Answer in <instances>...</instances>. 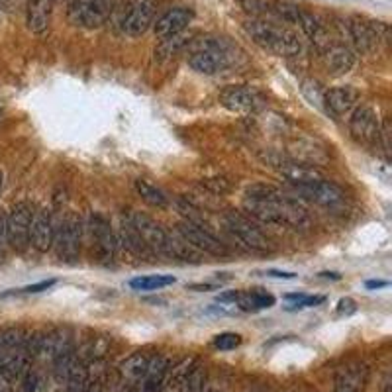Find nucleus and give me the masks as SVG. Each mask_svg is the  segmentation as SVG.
I'll return each instance as SVG.
<instances>
[{
	"label": "nucleus",
	"instance_id": "5701e85b",
	"mask_svg": "<svg viewBox=\"0 0 392 392\" xmlns=\"http://www.w3.org/2000/svg\"><path fill=\"white\" fill-rule=\"evenodd\" d=\"M355 67L353 51L346 46H329L326 49V69L334 77L347 75Z\"/></svg>",
	"mask_w": 392,
	"mask_h": 392
},
{
	"label": "nucleus",
	"instance_id": "6ab92c4d",
	"mask_svg": "<svg viewBox=\"0 0 392 392\" xmlns=\"http://www.w3.org/2000/svg\"><path fill=\"white\" fill-rule=\"evenodd\" d=\"M296 24H299L300 28H302V32L308 36L310 41H312L320 51H324V49L329 47V34H327L326 26L322 24V20L318 18V16L310 14L306 10L299 8Z\"/></svg>",
	"mask_w": 392,
	"mask_h": 392
},
{
	"label": "nucleus",
	"instance_id": "37998d69",
	"mask_svg": "<svg viewBox=\"0 0 392 392\" xmlns=\"http://www.w3.org/2000/svg\"><path fill=\"white\" fill-rule=\"evenodd\" d=\"M320 277H324V279H332V280H339L341 279V275L339 273H320Z\"/></svg>",
	"mask_w": 392,
	"mask_h": 392
},
{
	"label": "nucleus",
	"instance_id": "e433bc0d",
	"mask_svg": "<svg viewBox=\"0 0 392 392\" xmlns=\"http://www.w3.org/2000/svg\"><path fill=\"white\" fill-rule=\"evenodd\" d=\"M355 312H357V304H355L353 299H341L337 302V314L349 316V314H355Z\"/></svg>",
	"mask_w": 392,
	"mask_h": 392
},
{
	"label": "nucleus",
	"instance_id": "49530a36",
	"mask_svg": "<svg viewBox=\"0 0 392 392\" xmlns=\"http://www.w3.org/2000/svg\"><path fill=\"white\" fill-rule=\"evenodd\" d=\"M2 181H4V177H2V173H0V188H2Z\"/></svg>",
	"mask_w": 392,
	"mask_h": 392
},
{
	"label": "nucleus",
	"instance_id": "393cba45",
	"mask_svg": "<svg viewBox=\"0 0 392 392\" xmlns=\"http://www.w3.org/2000/svg\"><path fill=\"white\" fill-rule=\"evenodd\" d=\"M237 306L245 312H257V310H265V308H273L275 306V296L269 294L267 290H249V292H240V299L235 300Z\"/></svg>",
	"mask_w": 392,
	"mask_h": 392
},
{
	"label": "nucleus",
	"instance_id": "09e8293b",
	"mask_svg": "<svg viewBox=\"0 0 392 392\" xmlns=\"http://www.w3.org/2000/svg\"><path fill=\"white\" fill-rule=\"evenodd\" d=\"M51 2H55V0H51Z\"/></svg>",
	"mask_w": 392,
	"mask_h": 392
},
{
	"label": "nucleus",
	"instance_id": "a211bd4d",
	"mask_svg": "<svg viewBox=\"0 0 392 392\" xmlns=\"http://www.w3.org/2000/svg\"><path fill=\"white\" fill-rule=\"evenodd\" d=\"M361 98V93L351 86V84H346V86H334L324 93L322 100L326 104L327 112H332L334 116H346L355 108V104L359 103Z\"/></svg>",
	"mask_w": 392,
	"mask_h": 392
},
{
	"label": "nucleus",
	"instance_id": "aec40b11",
	"mask_svg": "<svg viewBox=\"0 0 392 392\" xmlns=\"http://www.w3.org/2000/svg\"><path fill=\"white\" fill-rule=\"evenodd\" d=\"M367 377L369 373L365 365H347L337 373L336 392H363Z\"/></svg>",
	"mask_w": 392,
	"mask_h": 392
},
{
	"label": "nucleus",
	"instance_id": "2eb2a0df",
	"mask_svg": "<svg viewBox=\"0 0 392 392\" xmlns=\"http://www.w3.org/2000/svg\"><path fill=\"white\" fill-rule=\"evenodd\" d=\"M220 103H222L224 108L232 110V112L249 114L257 112L261 108L263 98L261 94L249 89V86H228L220 94Z\"/></svg>",
	"mask_w": 392,
	"mask_h": 392
},
{
	"label": "nucleus",
	"instance_id": "ddd939ff",
	"mask_svg": "<svg viewBox=\"0 0 392 392\" xmlns=\"http://www.w3.org/2000/svg\"><path fill=\"white\" fill-rule=\"evenodd\" d=\"M296 190L306 200L318 206H324V208H337L346 202V192L337 187L336 183L326 181V178H320V181H314L308 185H300L296 187Z\"/></svg>",
	"mask_w": 392,
	"mask_h": 392
},
{
	"label": "nucleus",
	"instance_id": "cd10ccee",
	"mask_svg": "<svg viewBox=\"0 0 392 392\" xmlns=\"http://www.w3.org/2000/svg\"><path fill=\"white\" fill-rule=\"evenodd\" d=\"M151 359L148 355L143 353H136L128 357L120 367V373L124 379H128V381H141L143 379V374L148 373V367H150Z\"/></svg>",
	"mask_w": 392,
	"mask_h": 392
},
{
	"label": "nucleus",
	"instance_id": "6e6552de",
	"mask_svg": "<svg viewBox=\"0 0 392 392\" xmlns=\"http://www.w3.org/2000/svg\"><path fill=\"white\" fill-rule=\"evenodd\" d=\"M34 208L28 202H18L6 216V243L14 251L24 253L30 247V224Z\"/></svg>",
	"mask_w": 392,
	"mask_h": 392
},
{
	"label": "nucleus",
	"instance_id": "f8f14e48",
	"mask_svg": "<svg viewBox=\"0 0 392 392\" xmlns=\"http://www.w3.org/2000/svg\"><path fill=\"white\" fill-rule=\"evenodd\" d=\"M381 128L383 126L379 122V116L371 106H359L349 120L351 138L363 145H374L377 141H381Z\"/></svg>",
	"mask_w": 392,
	"mask_h": 392
},
{
	"label": "nucleus",
	"instance_id": "f704fd0d",
	"mask_svg": "<svg viewBox=\"0 0 392 392\" xmlns=\"http://www.w3.org/2000/svg\"><path fill=\"white\" fill-rule=\"evenodd\" d=\"M39 384H41L39 374L34 373V371H26L22 374V379H20L18 392H38Z\"/></svg>",
	"mask_w": 392,
	"mask_h": 392
},
{
	"label": "nucleus",
	"instance_id": "0eeeda50",
	"mask_svg": "<svg viewBox=\"0 0 392 392\" xmlns=\"http://www.w3.org/2000/svg\"><path fill=\"white\" fill-rule=\"evenodd\" d=\"M226 224L230 232L240 240L242 245H245L249 251L255 253H269L273 251V243L267 235L263 234L257 226L253 224L249 218H245L240 212H228L226 214Z\"/></svg>",
	"mask_w": 392,
	"mask_h": 392
},
{
	"label": "nucleus",
	"instance_id": "a18cd8bd",
	"mask_svg": "<svg viewBox=\"0 0 392 392\" xmlns=\"http://www.w3.org/2000/svg\"><path fill=\"white\" fill-rule=\"evenodd\" d=\"M302 296H306V294H302V292H292V294H287L285 299H287V300H300Z\"/></svg>",
	"mask_w": 392,
	"mask_h": 392
},
{
	"label": "nucleus",
	"instance_id": "dca6fc26",
	"mask_svg": "<svg viewBox=\"0 0 392 392\" xmlns=\"http://www.w3.org/2000/svg\"><path fill=\"white\" fill-rule=\"evenodd\" d=\"M55 237V222L53 216L47 208H39L38 212L32 214L30 224V245H34L39 253L49 251L53 247Z\"/></svg>",
	"mask_w": 392,
	"mask_h": 392
},
{
	"label": "nucleus",
	"instance_id": "f3484780",
	"mask_svg": "<svg viewBox=\"0 0 392 392\" xmlns=\"http://www.w3.org/2000/svg\"><path fill=\"white\" fill-rule=\"evenodd\" d=\"M349 38L353 41V47L361 55H369L379 47L381 34H379V22H367L363 18H351L347 24Z\"/></svg>",
	"mask_w": 392,
	"mask_h": 392
},
{
	"label": "nucleus",
	"instance_id": "c9c22d12",
	"mask_svg": "<svg viewBox=\"0 0 392 392\" xmlns=\"http://www.w3.org/2000/svg\"><path fill=\"white\" fill-rule=\"evenodd\" d=\"M322 302H326V296H302L300 300H296V304L289 306V310L312 308V306H320Z\"/></svg>",
	"mask_w": 392,
	"mask_h": 392
},
{
	"label": "nucleus",
	"instance_id": "58836bf2",
	"mask_svg": "<svg viewBox=\"0 0 392 392\" xmlns=\"http://www.w3.org/2000/svg\"><path fill=\"white\" fill-rule=\"evenodd\" d=\"M4 247H6V218L0 216V261L4 257Z\"/></svg>",
	"mask_w": 392,
	"mask_h": 392
},
{
	"label": "nucleus",
	"instance_id": "412c9836",
	"mask_svg": "<svg viewBox=\"0 0 392 392\" xmlns=\"http://www.w3.org/2000/svg\"><path fill=\"white\" fill-rule=\"evenodd\" d=\"M51 0H28V10H26V24L30 32L34 34H46L51 22Z\"/></svg>",
	"mask_w": 392,
	"mask_h": 392
},
{
	"label": "nucleus",
	"instance_id": "473e14b6",
	"mask_svg": "<svg viewBox=\"0 0 392 392\" xmlns=\"http://www.w3.org/2000/svg\"><path fill=\"white\" fill-rule=\"evenodd\" d=\"M242 346V336L234 334V332H224L214 337V347L220 351H232L235 347Z\"/></svg>",
	"mask_w": 392,
	"mask_h": 392
},
{
	"label": "nucleus",
	"instance_id": "a19ab883",
	"mask_svg": "<svg viewBox=\"0 0 392 392\" xmlns=\"http://www.w3.org/2000/svg\"><path fill=\"white\" fill-rule=\"evenodd\" d=\"M269 277H275V279H294L296 273H289V271H267Z\"/></svg>",
	"mask_w": 392,
	"mask_h": 392
},
{
	"label": "nucleus",
	"instance_id": "72a5a7b5",
	"mask_svg": "<svg viewBox=\"0 0 392 392\" xmlns=\"http://www.w3.org/2000/svg\"><path fill=\"white\" fill-rule=\"evenodd\" d=\"M55 279H47V280H39V282H34V285H28L24 289L18 290H10V292H4L0 296H8V294H36V292H44V290H49L51 287H55Z\"/></svg>",
	"mask_w": 392,
	"mask_h": 392
},
{
	"label": "nucleus",
	"instance_id": "9b49d317",
	"mask_svg": "<svg viewBox=\"0 0 392 392\" xmlns=\"http://www.w3.org/2000/svg\"><path fill=\"white\" fill-rule=\"evenodd\" d=\"M177 234L183 240H187L196 251H200L202 255H212V257H228L230 255L224 243L220 242L212 232H208L204 226L192 224V222L185 220L177 226Z\"/></svg>",
	"mask_w": 392,
	"mask_h": 392
},
{
	"label": "nucleus",
	"instance_id": "39448f33",
	"mask_svg": "<svg viewBox=\"0 0 392 392\" xmlns=\"http://www.w3.org/2000/svg\"><path fill=\"white\" fill-rule=\"evenodd\" d=\"M57 259L67 265H75L81 259V247H83V224L75 216H67L59 224L53 237Z\"/></svg>",
	"mask_w": 392,
	"mask_h": 392
},
{
	"label": "nucleus",
	"instance_id": "de8ad7c7",
	"mask_svg": "<svg viewBox=\"0 0 392 392\" xmlns=\"http://www.w3.org/2000/svg\"><path fill=\"white\" fill-rule=\"evenodd\" d=\"M210 392H218V391H210Z\"/></svg>",
	"mask_w": 392,
	"mask_h": 392
},
{
	"label": "nucleus",
	"instance_id": "c85d7f7f",
	"mask_svg": "<svg viewBox=\"0 0 392 392\" xmlns=\"http://www.w3.org/2000/svg\"><path fill=\"white\" fill-rule=\"evenodd\" d=\"M136 190L141 196V200H145L150 206H155V208H167L169 206L167 195L155 185L148 183V181H141V178L136 181Z\"/></svg>",
	"mask_w": 392,
	"mask_h": 392
},
{
	"label": "nucleus",
	"instance_id": "2f4dec72",
	"mask_svg": "<svg viewBox=\"0 0 392 392\" xmlns=\"http://www.w3.org/2000/svg\"><path fill=\"white\" fill-rule=\"evenodd\" d=\"M185 44H187V38H183L181 34H178V36H173V38L161 39V44H159V47L155 49V55H157L159 59H169L171 55H175Z\"/></svg>",
	"mask_w": 392,
	"mask_h": 392
},
{
	"label": "nucleus",
	"instance_id": "4c0bfd02",
	"mask_svg": "<svg viewBox=\"0 0 392 392\" xmlns=\"http://www.w3.org/2000/svg\"><path fill=\"white\" fill-rule=\"evenodd\" d=\"M204 185L208 188H212L216 195H222V192H226V190L230 188V185H228V181H224V178H220V183H214V178H206Z\"/></svg>",
	"mask_w": 392,
	"mask_h": 392
},
{
	"label": "nucleus",
	"instance_id": "bb28decb",
	"mask_svg": "<svg viewBox=\"0 0 392 392\" xmlns=\"http://www.w3.org/2000/svg\"><path fill=\"white\" fill-rule=\"evenodd\" d=\"M169 235H171V259H181V261L195 263V265L202 263V253L196 251L187 240H183L177 232Z\"/></svg>",
	"mask_w": 392,
	"mask_h": 392
},
{
	"label": "nucleus",
	"instance_id": "9d476101",
	"mask_svg": "<svg viewBox=\"0 0 392 392\" xmlns=\"http://www.w3.org/2000/svg\"><path fill=\"white\" fill-rule=\"evenodd\" d=\"M89 232H91V245L96 261L103 265H110L116 257L118 249V237L114 234L112 226L104 220L103 216H91L89 222Z\"/></svg>",
	"mask_w": 392,
	"mask_h": 392
},
{
	"label": "nucleus",
	"instance_id": "1a4fd4ad",
	"mask_svg": "<svg viewBox=\"0 0 392 392\" xmlns=\"http://www.w3.org/2000/svg\"><path fill=\"white\" fill-rule=\"evenodd\" d=\"M131 222L136 226L138 234L150 249L151 255H161V257H171V235L163 226L155 222L150 216L136 212L131 214Z\"/></svg>",
	"mask_w": 392,
	"mask_h": 392
},
{
	"label": "nucleus",
	"instance_id": "7c9ffc66",
	"mask_svg": "<svg viewBox=\"0 0 392 392\" xmlns=\"http://www.w3.org/2000/svg\"><path fill=\"white\" fill-rule=\"evenodd\" d=\"M69 384V392H84L89 386V373L83 365L77 361V365L71 369V373L65 379Z\"/></svg>",
	"mask_w": 392,
	"mask_h": 392
},
{
	"label": "nucleus",
	"instance_id": "7ed1b4c3",
	"mask_svg": "<svg viewBox=\"0 0 392 392\" xmlns=\"http://www.w3.org/2000/svg\"><path fill=\"white\" fill-rule=\"evenodd\" d=\"M235 63V47L222 38H206L188 55V65L200 75H218Z\"/></svg>",
	"mask_w": 392,
	"mask_h": 392
},
{
	"label": "nucleus",
	"instance_id": "a878e982",
	"mask_svg": "<svg viewBox=\"0 0 392 392\" xmlns=\"http://www.w3.org/2000/svg\"><path fill=\"white\" fill-rule=\"evenodd\" d=\"M167 373V361L163 357H155L151 359L150 367H148V373L143 374L141 379V388L138 392H157L163 384Z\"/></svg>",
	"mask_w": 392,
	"mask_h": 392
},
{
	"label": "nucleus",
	"instance_id": "f03ea898",
	"mask_svg": "<svg viewBox=\"0 0 392 392\" xmlns=\"http://www.w3.org/2000/svg\"><path fill=\"white\" fill-rule=\"evenodd\" d=\"M245 32L257 46L273 55L292 57L302 51L299 34L289 26L275 24L269 20H249L245 22Z\"/></svg>",
	"mask_w": 392,
	"mask_h": 392
},
{
	"label": "nucleus",
	"instance_id": "c03bdc74",
	"mask_svg": "<svg viewBox=\"0 0 392 392\" xmlns=\"http://www.w3.org/2000/svg\"><path fill=\"white\" fill-rule=\"evenodd\" d=\"M188 289L190 290H212L214 287H212V285H190Z\"/></svg>",
	"mask_w": 392,
	"mask_h": 392
},
{
	"label": "nucleus",
	"instance_id": "ea45409f",
	"mask_svg": "<svg viewBox=\"0 0 392 392\" xmlns=\"http://www.w3.org/2000/svg\"><path fill=\"white\" fill-rule=\"evenodd\" d=\"M240 292L242 290H228V292H222L220 296H218V302H234L235 304V300L240 299Z\"/></svg>",
	"mask_w": 392,
	"mask_h": 392
},
{
	"label": "nucleus",
	"instance_id": "423d86ee",
	"mask_svg": "<svg viewBox=\"0 0 392 392\" xmlns=\"http://www.w3.org/2000/svg\"><path fill=\"white\" fill-rule=\"evenodd\" d=\"M116 0H71L69 20L79 28H100L110 18Z\"/></svg>",
	"mask_w": 392,
	"mask_h": 392
},
{
	"label": "nucleus",
	"instance_id": "4be33fe9",
	"mask_svg": "<svg viewBox=\"0 0 392 392\" xmlns=\"http://www.w3.org/2000/svg\"><path fill=\"white\" fill-rule=\"evenodd\" d=\"M279 173L289 181L290 185H294V187L308 185V183H314V181L324 178L318 169L304 165V163H296V161H285V163H280Z\"/></svg>",
	"mask_w": 392,
	"mask_h": 392
},
{
	"label": "nucleus",
	"instance_id": "c756f323",
	"mask_svg": "<svg viewBox=\"0 0 392 392\" xmlns=\"http://www.w3.org/2000/svg\"><path fill=\"white\" fill-rule=\"evenodd\" d=\"M175 285V277L171 275H151V277H138L130 280V289L133 290H161Z\"/></svg>",
	"mask_w": 392,
	"mask_h": 392
},
{
	"label": "nucleus",
	"instance_id": "b1692460",
	"mask_svg": "<svg viewBox=\"0 0 392 392\" xmlns=\"http://www.w3.org/2000/svg\"><path fill=\"white\" fill-rule=\"evenodd\" d=\"M118 243H124V247H126L133 257H140V259L151 257L150 249L145 247L141 235L138 234V230H136V226L131 222V218H124V216H122L120 240H118Z\"/></svg>",
	"mask_w": 392,
	"mask_h": 392
},
{
	"label": "nucleus",
	"instance_id": "79ce46f5",
	"mask_svg": "<svg viewBox=\"0 0 392 392\" xmlns=\"http://www.w3.org/2000/svg\"><path fill=\"white\" fill-rule=\"evenodd\" d=\"M365 287H367L369 290L384 289V287H388V282H386V280H367V282H365Z\"/></svg>",
	"mask_w": 392,
	"mask_h": 392
},
{
	"label": "nucleus",
	"instance_id": "20e7f679",
	"mask_svg": "<svg viewBox=\"0 0 392 392\" xmlns=\"http://www.w3.org/2000/svg\"><path fill=\"white\" fill-rule=\"evenodd\" d=\"M161 0H128L122 12L120 28L130 38H140L155 22Z\"/></svg>",
	"mask_w": 392,
	"mask_h": 392
},
{
	"label": "nucleus",
	"instance_id": "f257e3e1",
	"mask_svg": "<svg viewBox=\"0 0 392 392\" xmlns=\"http://www.w3.org/2000/svg\"><path fill=\"white\" fill-rule=\"evenodd\" d=\"M245 210L263 224H282L296 230L310 224L308 214L299 200L269 185H253L245 190Z\"/></svg>",
	"mask_w": 392,
	"mask_h": 392
},
{
	"label": "nucleus",
	"instance_id": "4468645a",
	"mask_svg": "<svg viewBox=\"0 0 392 392\" xmlns=\"http://www.w3.org/2000/svg\"><path fill=\"white\" fill-rule=\"evenodd\" d=\"M195 18V10L187 6H175V8L165 10L155 22H153V32L159 39L173 38L183 34L188 28V24Z\"/></svg>",
	"mask_w": 392,
	"mask_h": 392
}]
</instances>
